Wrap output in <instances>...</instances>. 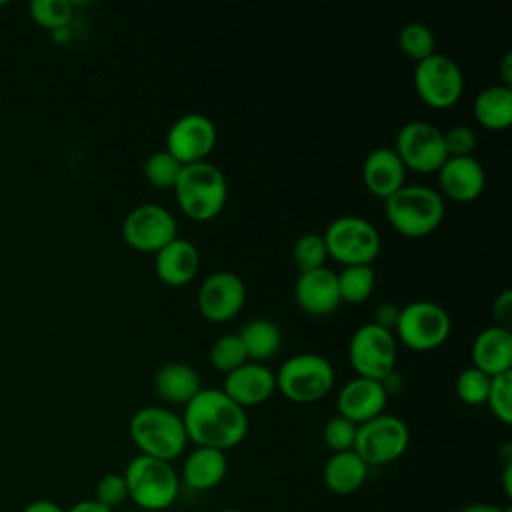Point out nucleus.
<instances>
[{
  "instance_id": "1",
  "label": "nucleus",
  "mask_w": 512,
  "mask_h": 512,
  "mask_svg": "<svg viewBox=\"0 0 512 512\" xmlns=\"http://www.w3.org/2000/svg\"><path fill=\"white\" fill-rule=\"evenodd\" d=\"M188 440L196 446L230 450L248 434V416L242 406L230 400L222 388H202L182 412Z\"/></svg>"
},
{
  "instance_id": "2",
  "label": "nucleus",
  "mask_w": 512,
  "mask_h": 512,
  "mask_svg": "<svg viewBox=\"0 0 512 512\" xmlns=\"http://www.w3.org/2000/svg\"><path fill=\"white\" fill-rule=\"evenodd\" d=\"M172 190L180 210L196 222L216 218L228 200L226 176L208 160L182 166Z\"/></svg>"
},
{
  "instance_id": "3",
  "label": "nucleus",
  "mask_w": 512,
  "mask_h": 512,
  "mask_svg": "<svg viewBox=\"0 0 512 512\" xmlns=\"http://www.w3.org/2000/svg\"><path fill=\"white\" fill-rule=\"evenodd\" d=\"M444 212L442 194L424 184H404L384 200L388 224L406 238L432 234L442 224Z\"/></svg>"
},
{
  "instance_id": "4",
  "label": "nucleus",
  "mask_w": 512,
  "mask_h": 512,
  "mask_svg": "<svg viewBox=\"0 0 512 512\" xmlns=\"http://www.w3.org/2000/svg\"><path fill=\"white\" fill-rule=\"evenodd\" d=\"M128 434L140 454L172 462L182 456L188 436L182 416L166 406H144L128 422Z\"/></svg>"
},
{
  "instance_id": "5",
  "label": "nucleus",
  "mask_w": 512,
  "mask_h": 512,
  "mask_svg": "<svg viewBox=\"0 0 512 512\" xmlns=\"http://www.w3.org/2000/svg\"><path fill=\"white\" fill-rule=\"evenodd\" d=\"M128 488V500L148 512L170 508L180 494V478L170 462L150 458L144 454L134 456L122 472Z\"/></svg>"
},
{
  "instance_id": "6",
  "label": "nucleus",
  "mask_w": 512,
  "mask_h": 512,
  "mask_svg": "<svg viewBox=\"0 0 512 512\" xmlns=\"http://www.w3.org/2000/svg\"><path fill=\"white\" fill-rule=\"evenodd\" d=\"M274 378L284 398L294 404H312L332 390L334 368L316 352H298L280 364Z\"/></svg>"
},
{
  "instance_id": "7",
  "label": "nucleus",
  "mask_w": 512,
  "mask_h": 512,
  "mask_svg": "<svg viewBox=\"0 0 512 512\" xmlns=\"http://www.w3.org/2000/svg\"><path fill=\"white\" fill-rule=\"evenodd\" d=\"M452 332V318L444 306L432 300H412L400 308L394 336L414 352L442 346Z\"/></svg>"
},
{
  "instance_id": "8",
  "label": "nucleus",
  "mask_w": 512,
  "mask_h": 512,
  "mask_svg": "<svg viewBox=\"0 0 512 512\" xmlns=\"http://www.w3.org/2000/svg\"><path fill=\"white\" fill-rule=\"evenodd\" d=\"M328 258L344 266L372 264L380 252V234L376 226L362 216H338L324 234Z\"/></svg>"
},
{
  "instance_id": "9",
  "label": "nucleus",
  "mask_w": 512,
  "mask_h": 512,
  "mask_svg": "<svg viewBox=\"0 0 512 512\" xmlns=\"http://www.w3.org/2000/svg\"><path fill=\"white\" fill-rule=\"evenodd\" d=\"M398 356V342L394 332L380 328L372 322L362 324L350 336L348 360L356 376L382 382L394 372Z\"/></svg>"
},
{
  "instance_id": "10",
  "label": "nucleus",
  "mask_w": 512,
  "mask_h": 512,
  "mask_svg": "<svg viewBox=\"0 0 512 512\" xmlns=\"http://www.w3.org/2000/svg\"><path fill=\"white\" fill-rule=\"evenodd\" d=\"M410 442L406 422L394 414H378L356 428L354 452L368 466H382L398 460Z\"/></svg>"
},
{
  "instance_id": "11",
  "label": "nucleus",
  "mask_w": 512,
  "mask_h": 512,
  "mask_svg": "<svg viewBox=\"0 0 512 512\" xmlns=\"http://www.w3.org/2000/svg\"><path fill=\"white\" fill-rule=\"evenodd\" d=\"M414 88L426 106L444 110L460 100L464 92V76L450 56L434 52L432 56L416 62Z\"/></svg>"
},
{
  "instance_id": "12",
  "label": "nucleus",
  "mask_w": 512,
  "mask_h": 512,
  "mask_svg": "<svg viewBox=\"0 0 512 512\" xmlns=\"http://www.w3.org/2000/svg\"><path fill=\"white\" fill-rule=\"evenodd\" d=\"M394 152L398 154L406 170H414L420 174L438 172V168L448 158L442 130L426 120L406 122L396 134Z\"/></svg>"
},
{
  "instance_id": "13",
  "label": "nucleus",
  "mask_w": 512,
  "mask_h": 512,
  "mask_svg": "<svg viewBox=\"0 0 512 512\" xmlns=\"http://www.w3.org/2000/svg\"><path fill=\"white\" fill-rule=\"evenodd\" d=\"M178 236L174 214L156 202H144L132 208L122 222L124 242L138 252L156 254Z\"/></svg>"
},
{
  "instance_id": "14",
  "label": "nucleus",
  "mask_w": 512,
  "mask_h": 512,
  "mask_svg": "<svg viewBox=\"0 0 512 512\" xmlns=\"http://www.w3.org/2000/svg\"><path fill=\"white\" fill-rule=\"evenodd\" d=\"M216 126L202 112L178 116L166 132V148L182 166L204 162L216 146Z\"/></svg>"
},
{
  "instance_id": "15",
  "label": "nucleus",
  "mask_w": 512,
  "mask_h": 512,
  "mask_svg": "<svg viewBox=\"0 0 512 512\" xmlns=\"http://www.w3.org/2000/svg\"><path fill=\"white\" fill-rule=\"evenodd\" d=\"M198 310L212 322L222 324L240 314L246 302L244 280L230 270H216L204 278L198 288Z\"/></svg>"
},
{
  "instance_id": "16",
  "label": "nucleus",
  "mask_w": 512,
  "mask_h": 512,
  "mask_svg": "<svg viewBox=\"0 0 512 512\" xmlns=\"http://www.w3.org/2000/svg\"><path fill=\"white\" fill-rule=\"evenodd\" d=\"M388 402V392L382 382L372 378H350L340 390L336 398L338 416L350 420L352 424L360 426L370 418L384 412Z\"/></svg>"
},
{
  "instance_id": "17",
  "label": "nucleus",
  "mask_w": 512,
  "mask_h": 512,
  "mask_svg": "<svg viewBox=\"0 0 512 512\" xmlns=\"http://www.w3.org/2000/svg\"><path fill=\"white\" fill-rule=\"evenodd\" d=\"M222 392L246 410L250 406L264 404L276 392V378L266 364L248 360L224 374Z\"/></svg>"
},
{
  "instance_id": "18",
  "label": "nucleus",
  "mask_w": 512,
  "mask_h": 512,
  "mask_svg": "<svg viewBox=\"0 0 512 512\" xmlns=\"http://www.w3.org/2000/svg\"><path fill=\"white\" fill-rule=\"evenodd\" d=\"M438 184L442 198L472 202L484 192L486 172L474 156H448L438 168Z\"/></svg>"
},
{
  "instance_id": "19",
  "label": "nucleus",
  "mask_w": 512,
  "mask_h": 512,
  "mask_svg": "<svg viewBox=\"0 0 512 512\" xmlns=\"http://www.w3.org/2000/svg\"><path fill=\"white\" fill-rule=\"evenodd\" d=\"M294 300L298 308L310 316H326L340 306L336 272L322 266L300 272L294 284Z\"/></svg>"
},
{
  "instance_id": "20",
  "label": "nucleus",
  "mask_w": 512,
  "mask_h": 512,
  "mask_svg": "<svg viewBox=\"0 0 512 512\" xmlns=\"http://www.w3.org/2000/svg\"><path fill=\"white\" fill-rule=\"evenodd\" d=\"M362 182L376 198H390L406 184V168L394 148H374L362 162Z\"/></svg>"
},
{
  "instance_id": "21",
  "label": "nucleus",
  "mask_w": 512,
  "mask_h": 512,
  "mask_svg": "<svg viewBox=\"0 0 512 512\" xmlns=\"http://www.w3.org/2000/svg\"><path fill=\"white\" fill-rule=\"evenodd\" d=\"M472 366L488 376L512 372V332L510 328L492 324L480 330L470 348Z\"/></svg>"
},
{
  "instance_id": "22",
  "label": "nucleus",
  "mask_w": 512,
  "mask_h": 512,
  "mask_svg": "<svg viewBox=\"0 0 512 512\" xmlns=\"http://www.w3.org/2000/svg\"><path fill=\"white\" fill-rule=\"evenodd\" d=\"M198 248L186 238H174L154 254V272L158 280L170 288L186 286L198 272Z\"/></svg>"
},
{
  "instance_id": "23",
  "label": "nucleus",
  "mask_w": 512,
  "mask_h": 512,
  "mask_svg": "<svg viewBox=\"0 0 512 512\" xmlns=\"http://www.w3.org/2000/svg\"><path fill=\"white\" fill-rule=\"evenodd\" d=\"M154 392L172 406H186L200 390L202 380L194 366L186 362H166L154 374Z\"/></svg>"
},
{
  "instance_id": "24",
  "label": "nucleus",
  "mask_w": 512,
  "mask_h": 512,
  "mask_svg": "<svg viewBox=\"0 0 512 512\" xmlns=\"http://www.w3.org/2000/svg\"><path fill=\"white\" fill-rule=\"evenodd\" d=\"M228 472L226 452L196 446L182 464V480L190 490L206 492L216 488Z\"/></svg>"
},
{
  "instance_id": "25",
  "label": "nucleus",
  "mask_w": 512,
  "mask_h": 512,
  "mask_svg": "<svg viewBox=\"0 0 512 512\" xmlns=\"http://www.w3.org/2000/svg\"><path fill=\"white\" fill-rule=\"evenodd\" d=\"M368 468L370 466L354 450L332 452L324 464L322 478L332 494L348 496L362 488L368 478Z\"/></svg>"
},
{
  "instance_id": "26",
  "label": "nucleus",
  "mask_w": 512,
  "mask_h": 512,
  "mask_svg": "<svg viewBox=\"0 0 512 512\" xmlns=\"http://www.w3.org/2000/svg\"><path fill=\"white\" fill-rule=\"evenodd\" d=\"M472 114L486 130H506L512 124V86L498 82L482 88L472 102Z\"/></svg>"
},
{
  "instance_id": "27",
  "label": "nucleus",
  "mask_w": 512,
  "mask_h": 512,
  "mask_svg": "<svg viewBox=\"0 0 512 512\" xmlns=\"http://www.w3.org/2000/svg\"><path fill=\"white\" fill-rule=\"evenodd\" d=\"M246 356L250 362L264 364L268 358H272L282 344V332L276 322L268 318H252L248 320L240 332H238Z\"/></svg>"
},
{
  "instance_id": "28",
  "label": "nucleus",
  "mask_w": 512,
  "mask_h": 512,
  "mask_svg": "<svg viewBox=\"0 0 512 512\" xmlns=\"http://www.w3.org/2000/svg\"><path fill=\"white\" fill-rule=\"evenodd\" d=\"M336 280H338L340 302H350V304H360L368 300L376 286V274L372 264L344 266L340 272H336Z\"/></svg>"
},
{
  "instance_id": "29",
  "label": "nucleus",
  "mask_w": 512,
  "mask_h": 512,
  "mask_svg": "<svg viewBox=\"0 0 512 512\" xmlns=\"http://www.w3.org/2000/svg\"><path fill=\"white\" fill-rule=\"evenodd\" d=\"M398 46L404 56H408L414 62H420L436 52V38L430 26L422 22H410L400 30Z\"/></svg>"
},
{
  "instance_id": "30",
  "label": "nucleus",
  "mask_w": 512,
  "mask_h": 512,
  "mask_svg": "<svg viewBox=\"0 0 512 512\" xmlns=\"http://www.w3.org/2000/svg\"><path fill=\"white\" fill-rule=\"evenodd\" d=\"M208 360L214 366V370H218L222 374H228L234 368L248 362V356H246V350H244V344H242L238 332L236 334L230 332V334L216 338L208 350Z\"/></svg>"
},
{
  "instance_id": "31",
  "label": "nucleus",
  "mask_w": 512,
  "mask_h": 512,
  "mask_svg": "<svg viewBox=\"0 0 512 512\" xmlns=\"http://www.w3.org/2000/svg\"><path fill=\"white\" fill-rule=\"evenodd\" d=\"M34 24L46 30H62L70 24L74 8L68 0H32L28 6Z\"/></svg>"
},
{
  "instance_id": "32",
  "label": "nucleus",
  "mask_w": 512,
  "mask_h": 512,
  "mask_svg": "<svg viewBox=\"0 0 512 512\" xmlns=\"http://www.w3.org/2000/svg\"><path fill=\"white\" fill-rule=\"evenodd\" d=\"M292 260L298 272H310V270L322 268L324 262L328 260L322 234L304 232L302 236H298L292 246Z\"/></svg>"
},
{
  "instance_id": "33",
  "label": "nucleus",
  "mask_w": 512,
  "mask_h": 512,
  "mask_svg": "<svg viewBox=\"0 0 512 512\" xmlns=\"http://www.w3.org/2000/svg\"><path fill=\"white\" fill-rule=\"evenodd\" d=\"M182 164L168 152L156 150L144 160V176L154 188H174Z\"/></svg>"
},
{
  "instance_id": "34",
  "label": "nucleus",
  "mask_w": 512,
  "mask_h": 512,
  "mask_svg": "<svg viewBox=\"0 0 512 512\" xmlns=\"http://www.w3.org/2000/svg\"><path fill=\"white\" fill-rule=\"evenodd\" d=\"M490 380H492V376L484 374L482 370H478L474 366L464 368L456 376V382H454L456 396L460 398V402H464L468 406L486 404L488 390H490Z\"/></svg>"
},
{
  "instance_id": "35",
  "label": "nucleus",
  "mask_w": 512,
  "mask_h": 512,
  "mask_svg": "<svg viewBox=\"0 0 512 512\" xmlns=\"http://www.w3.org/2000/svg\"><path fill=\"white\" fill-rule=\"evenodd\" d=\"M510 390H512V372H504L498 376H492L490 380V390L486 404L490 412L502 422V424H512V400H510Z\"/></svg>"
},
{
  "instance_id": "36",
  "label": "nucleus",
  "mask_w": 512,
  "mask_h": 512,
  "mask_svg": "<svg viewBox=\"0 0 512 512\" xmlns=\"http://www.w3.org/2000/svg\"><path fill=\"white\" fill-rule=\"evenodd\" d=\"M356 424H352L350 420L342 418V416H332L322 430V438L326 442V446L332 452H346L354 448V440H356Z\"/></svg>"
},
{
  "instance_id": "37",
  "label": "nucleus",
  "mask_w": 512,
  "mask_h": 512,
  "mask_svg": "<svg viewBox=\"0 0 512 512\" xmlns=\"http://www.w3.org/2000/svg\"><path fill=\"white\" fill-rule=\"evenodd\" d=\"M94 500L110 510H116L118 506H122L128 500V488H126L124 476L118 472L104 474L96 484Z\"/></svg>"
},
{
  "instance_id": "38",
  "label": "nucleus",
  "mask_w": 512,
  "mask_h": 512,
  "mask_svg": "<svg viewBox=\"0 0 512 512\" xmlns=\"http://www.w3.org/2000/svg\"><path fill=\"white\" fill-rule=\"evenodd\" d=\"M444 134V148L448 156H472L476 148V132L470 126L456 124Z\"/></svg>"
},
{
  "instance_id": "39",
  "label": "nucleus",
  "mask_w": 512,
  "mask_h": 512,
  "mask_svg": "<svg viewBox=\"0 0 512 512\" xmlns=\"http://www.w3.org/2000/svg\"><path fill=\"white\" fill-rule=\"evenodd\" d=\"M492 316L498 326L510 328L512 322V292L504 288L492 302Z\"/></svg>"
},
{
  "instance_id": "40",
  "label": "nucleus",
  "mask_w": 512,
  "mask_h": 512,
  "mask_svg": "<svg viewBox=\"0 0 512 512\" xmlns=\"http://www.w3.org/2000/svg\"><path fill=\"white\" fill-rule=\"evenodd\" d=\"M398 314H400V306H396L394 302H382L374 308V314H372V324L380 326V328H386L390 332H394V326H396V320H398Z\"/></svg>"
},
{
  "instance_id": "41",
  "label": "nucleus",
  "mask_w": 512,
  "mask_h": 512,
  "mask_svg": "<svg viewBox=\"0 0 512 512\" xmlns=\"http://www.w3.org/2000/svg\"><path fill=\"white\" fill-rule=\"evenodd\" d=\"M22 512H66L58 502L54 500H48V498H38V500H32L28 502Z\"/></svg>"
},
{
  "instance_id": "42",
  "label": "nucleus",
  "mask_w": 512,
  "mask_h": 512,
  "mask_svg": "<svg viewBox=\"0 0 512 512\" xmlns=\"http://www.w3.org/2000/svg\"><path fill=\"white\" fill-rule=\"evenodd\" d=\"M66 512H114V510L102 506L94 498H86V500H78L76 504H72Z\"/></svg>"
},
{
  "instance_id": "43",
  "label": "nucleus",
  "mask_w": 512,
  "mask_h": 512,
  "mask_svg": "<svg viewBox=\"0 0 512 512\" xmlns=\"http://www.w3.org/2000/svg\"><path fill=\"white\" fill-rule=\"evenodd\" d=\"M498 74H500V78H502L500 84H504V86H510V84H512V54H510V52H506V54L502 56Z\"/></svg>"
},
{
  "instance_id": "44",
  "label": "nucleus",
  "mask_w": 512,
  "mask_h": 512,
  "mask_svg": "<svg viewBox=\"0 0 512 512\" xmlns=\"http://www.w3.org/2000/svg\"><path fill=\"white\" fill-rule=\"evenodd\" d=\"M458 512H504V508H500L496 504H490V502H472V504L464 506Z\"/></svg>"
},
{
  "instance_id": "45",
  "label": "nucleus",
  "mask_w": 512,
  "mask_h": 512,
  "mask_svg": "<svg viewBox=\"0 0 512 512\" xmlns=\"http://www.w3.org/2000/svg\"><path fill=\"white\" fill-rule=\"evenodd\" d=\"M502 488L508 498H512V462H504L502 468Z\"/></svg>"
},
{
  "instance_id": "46",
  "label": "nucleus",
  "mask_w": 512,
  "mask_h": 512,
  "mask_svg": "<svg viewBox=\"0 0 512 512\" xmlns=\"http://www.w3.org/2000/svg\"><path fill=\"white\" fill-rule=\"evenodd\" d=\"M220 512H246V510H240V508H224Z\"/></svg>"
},
{
  "instance_id": "47",
  "label": "nucleus",
  "mask_w": 512,
  "mask_h": 512,
  "mask_svg": "<svg viewBox=\"0 0 512 512\" xmlns=\"http://www.w3.org/2000/svg\"><path fill=\"white\" fill-rule=\"evenodd\" d=\"M504 512H512V508H510V506H504Z\"/></svg>"
}]
</instances>
